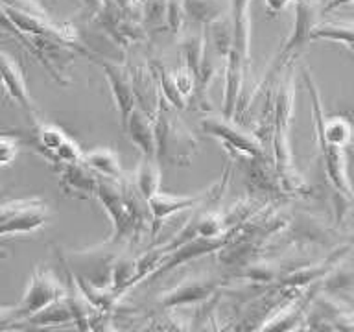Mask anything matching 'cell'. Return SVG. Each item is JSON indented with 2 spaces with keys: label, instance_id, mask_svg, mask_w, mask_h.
<instances>
[{
  "label": "cell",
  "instance_id": "1",
  "mask_svg": "<svg viewBox=\"0 0 354 332\" xmlns=\"http://www.w3.org/2000/svg\"><path fill=\"white\" fill-rule=\"evenodd\" d=\"M293 100H295V83H293V72H286V76L281 82V87L277 91L275 104H273V159H275V174L286 192L303 194L306 192V183L293 165L292 146H290V120L293 113Z\"/></svg>",
  "mask_w": 354,
  "mask_h": 332
},
{
  "label": "cell",
  "instance_id": "2",
  "mask_svg": "<svg viewBox=\"0 0 354 332\" xmlns=\"http://www.w3.org/2000/svg\"><path fill=\"white\" fill-rule=\"evenodd\" d=\"M232 44L225 57L223 115L234 116L251 61V0H231Z\"/></svg>",
  "mask_w": 354,
  "mask_h": 332
},
{
  "label": "cell",
  "instance_id": "3",
  "mask_svg": "<svg viewBox=\"0 0 354 332\" xmlns=\"http://www.w3.org/2000/svg\"><path fill=\"white\" fill-rule=\"evenodd\" d=\"M96 199L104 205L113 221V234L109 238L111 246L137 237L138 229L144 223V212H149V209L135 187V183L131 187L126 181V177L120 181L100 177Z\"/></svg>",
  "mask_w": 354,
  "mask_h": 332
},
{
  "label": "cell",
  "instance_id": "4",
  "mask_svg": "<svg viewBox=\"0 0 354 332\" xmlns=\"http://www.w3.org/2000/svg\"><path fill=\"white\" fill-rule=\"evenodd\" d=\"M174 111H177L176 107H171L159 93L153 111L157 159L165 160L168 165L188 166L199 148L198 138Z\"/></svg>",
  "mask_w": 354,
  "mask_h": 332
},
{
  "label": "cell",
  "instance_id": "5",
  "mask_svg": "<svg viewBox=\"0 0 354 332\" xmlns=\"http://www.w3.org/2000/svg\"><path fill=\"white\" fill-rule=\"evenodd\" d=\"M201 129L207 135L214 137L232 157H245V159H264L262 138L254 133L245 131L240 124L232 122L231 116L205 113L201 116Z\"/></svg>",
  "mask_w": 354,
  "mask_h": 332
},
{
  "label": "cell",
  "instance_id": "6",
  "mask_svg": "<svg viewBox=\"0 0 354 332\" xmlns=\"http://www.w3.org/2000/svg\"><path fill=\"white\" fill-rule=\"evenodd\" d=\"M227 177H229V170L223 172L220 181L214 183L212 187H209L201 194H196V196H171V194H165L160 192V190L155 192L148 199L149 214L153 218V234L170 216H176L179 212H185V210L198 209V207H201V205L210 201V199L220 198L223 190H225Z\"/></svg>",
  "mask_w": 354,
  "mask_h": 332
},
{
  "label": "cell",
  "instance_id": "7",
  "mask_svg": "<svg viewBox=\"0 0 354 332\" xmlns=\"http://www.w3.org/2000/svg\"><path fill=\"white\" fill-rule=\"evenodd\" d=\"M66 295V286L54 275V271L48 268H39L33 271L26 293L22 295L21 303L17 304V315L19 321L30 320L32 315L46 308L48 304L59 301Z\"/></svg>",
  "mask_w": 354,
  "mask_h": 332
},
{
  "label": "cell",
  "instance_id": "8",
  "mask_svg": "<svg viewBox=\"0 0 354 332\" xmlns=\"http://www.w3.org/2000/svg\"><path fill=\"white\" fill-rule=\"evenodd\" d=\"M48 221V207L39 199L0 205V237L32 232Z\"/></svg>",
  "mask_w": 354,
  "mask_h": 332
},
{
  "label": "cell",
  "instance_id": "9",
  "mask_svg": "<svg viewBox=\"0 0 354 332\" xmlns=\"http://www.w3.org/2000/svg\"><path fill=\"white\" fill-rule=\"evenodd\" d=\"M100 65L104 68L105 80L111 89L113 100H115L118 116H120L122 129L126 127V122L133 109L137 107V87H135V80L127 72L124 65L113 63V61H100Z\"/></svg>",
  "mask_w": 354,
  "mask_h": 332
},
{
  "label": "cell",
  "instance_id": "10",
  "mask_svg": "<svg viewBox=\"0 0 354 332\" xmlns=\"http://www.w3.org/2000/svg\"><path fill=\"white\" fill-rule=\"evenodd\" d=\"M0 83L4 87L6 96L21 107L30 120L37 122V113H35V105L30 96L26 85V76L19 61L13 55L0 52Z\"/></svg>",
  "mask_w": 354,
  "mask_h": 332
},
{
  "label": "cell",
  "instance_id": "11",
  "mask_svg": "<svg viewBox=\"0 0 354 332\" xmlns=\"http://www.w3.org/2000/svg\"><path fill=\"white\" fill-rule=\"evenodd\" d=\"M293 6H295V22L290 39L281 50V61L299 54V50L312 41V32L319 24V17L323 15V10L315 0H297L293 2Z\"/></svg>",
  "mask_w": 354,
  "mask_h": 332
},
{
  "label": "cell",
  "instance_id": "12",
  "mask_svg": "<svg viewBox=\"0 0 354 332\" xmlns=\"http://www.w3.org/2000/svg\"><path fill=\"white\" fill-rule=\"evenodd\" d=\"M220 281L214 277L207 275H190L185 281L179 282L171 292H166L160 295V304L165 308H174V306H181V304H192L199 303L209 299L214 290L218 288Z\"/></svg>",
  "mask_w": 354,
  "mask_h": 332
},
{
  "label": "cell",
  "instance_id": "13",
  "mask_svg": "<svg viewBox=\"0 0 354 332\" xmlns=\"http://www.w3.org/2000/svg\"><path fill=\"white\" fill-rule=\"evenodd\" d=\"M59 170V185L63 192L80 198H96L100 176L85 160L61 165Z\"/></svg>",
  "mask_w": 354,
  "mask_h": 332
},
{
  "label": "cell",
  "instance_id": "14",
  "mask_svg": "<svg viewBox=\"0 0 354 332\" xmlns=\"http://www.w3.org/2000/svg\"><path fill=\"white\" fill-rule=\"evenodd\" d=\"M124 131L142 155L157 157V135H155V115L146 107H135L126 122Z\"/></svg>",
  "mask_w": 354,
  "mask_h": 332
},
{
  "label": "cell",
  "instance_id": "15",
  "mask_svg": "<svg viewBox=\"0 0 354 332\" xmlns=\"http://www.w3.org/2000/svg\"><path fill=\"white\" fill-rule=\"evenodd\" d=\"M231 10V0H185V13L192 22L209 26Z\"/></svg>",
  "mask_w": 354,
  "mask_h": 332
},
{
  "label": "cell",
  "instance_id": "16",
  "mask_svg": "<svg viewBox=\"0 0 354 332\" xmlns=\"http://www.w3.org/2000/svg\"><path fill=\"white\" fill-rule=\"evenodd\" d=\"M83 160L87 163L91 168H93L100 177H105V179H116L120 181L124 179V170L120 166V159L116 151L109 148H98V149H91L85 154Z\"/></svg>",
  "mask_w": 354,
  "mask_h": 332
},
{
  "label": "cell",
  "instance_id": "17",
  "mask_svg": "<svg viewBox=\"0 0 354 332\" xmlns=\"http://www.w3.org/2000/svg\"><path fill=\"white\" fill-rule=\"evenodd\" d=\"M135 187H137V190L140 192L146 203H148V199L155 192H159L160 170L157 157H146V155H142V159L138 163L137 176H135Z\"/></svg>",
  "mask_w": 354,
  "mask_h": 332
},
{
  "label": "cell",
  "instance_id": "18",
  "mask_svg": "<svg viewBox=\"0 0 354 332\" xmlns=\"http://www.w3.org/2000/svg\"><path fill=\"white\" fill-rule=\"evenodd\" d=\"M315 39H326L334 43L345 44L351 52H354V19L348 21L319 22L312 32V41Z\"/></svg>",
  "mask_w": 354,
  "mask_h": 332
},
{
  "label": "cell",
  "instance_id": "19",
  "mask_svg": "<svg viewBox=\"0 0 354 332\" xmlns=\"http://www.w3.org/2000/svg\"><path fill=\"white\" fill-rule=\"evenodd\" d=\"M66 138L68 137L65 135V131H61L57 126H52V124H39L37 126V142L43 149V154H46V157L50 159Z\"/></svg>",
  "mask_w": 354,
  "mask_h": 332
},
{
  "label": "cell",
  "instance_id": "20",
  "mask_svg": "<svg viewBox=\"0 0 354 332\" xmlns=\"http://www.w3.org/2000/svg\"><path fill=\"white\" fill-rule=\"evenodd\" d=\"M85 154H83L82 149L77 148V144L71 138H66L65 142L61 144L57 151L52 155V163L57 166L61 165H71V163H77V160H83Z\"/></svg>",
  "mask_w": 354,
  "mask_h": 332
},
{
  "label": "cell",
  "instance_id": "21",
  "mask_svg": "<svg viewBox=\"0 0 354 332\" xmlns=\"http://www.w3.org/2000/svg\"><path fill=\"white\" fill-rule=\"evenodd\" d=\"M19 154V140L15 137L0 135V168L8 166Z\"/></svg>",
  "mask_w": 354,
  "mask_h": 332
},
{
  "label": "cell",
  "instance_id": "22",
  "mask_svg": "<svg viewBox=\"0 0 354 332\" xmlns=\"http://www.w3.org/2000/svg\"><path fill=\"white\" fill-rule=\"evenodd\" d=\"M0 30H4V32L11 33V35H15V37L19 39L22 44H26V37H24V33H22L21 30H19V28L13 24L10 13H8V10H6V4L2 2V0H0Z\"/></svg>",
  "mask_w": 354,
  "mask_h": 332
},
{
  "label": "cell",
  "instance_id": "23",
  "mask_svg": "<svg viewBox=\"0 0 354 332\" xmlns=\"http://www.w3.org/2000/svg\"><path fill=\"white\" fill-rule=\"evenodd\" d=\"M2 2L10 8H17V10L30 11V13H37V15H48L37 0H2Z\"/></svg>",
  "mask_w": 354,
  "mask_h": 332
},
{
  "label": "cell",
  "instance_id": "24",
  "mask_svg": "<svg viewBox=\"0 0 354 332\" xmlns=\"http://www.w3.org/2000/svg\"><path fill=\"white\" fill-rule=\"evenodd\" d=\"M348 4H354V0H325V4H323V13H330V11Z\"/></svg>",
  "mask_w": 354,
  "mask_h": 332
},
{
  "label": "cell",
  "instance_id": "25",
  "mask_svg": "<svg viewBox=\"0 0 354 332\" xmlns=\"http://www.w3.org/2000/svg\"><path fill=\"white\" fill-rule=\"evenodd\" d=\"M264 4L270 11H273V13H279V11L284 10V8H286L290 2H288V0H264Z\"/></svg>",
  "mask_w": 354,
  "mask_h": 332
},
{
  "label": "cell",
  "instance_id": "26",
  "mask_svg": "<svg viewBox=\"0 0 354 332\" xmlns=\"http://www.w3.org/2000/svg\"><path fill=\"white\" fill-rule=\"evenodd\" d=\"M85 2H88V4H93V6H96V0H85Z\"/></svg>",
  "mask_w": 354,
  "mask_h": 332
},
{
  "label": "cell",
  "instance_id": "27",
  "mask_svg": "<svg viewBox=\"0 0 354 332\" xmlns=\"http://www.w3.org/2000/svg\"><path fill=\"white\" fill-rule=\"evenodd\" d=\"M348 243H351V246H353V243H354V237L351 238V242H348Z\"/></svg>",
  "mask_w": 354,
  "mask_h": 332
},
{
  "label": "cell",
  "instance_id": "28",
  "mask_svg": "<svg viewBox=\"0 0 354 332\" xmlns=\"http://www.w3.org/2000/svg\"><path fill=\"white\" fill-rule=\"evenodd\" d=\"M288 2H292V4H293V2H297V0H288Z\"/></svg>",
  "mask_w": 354,
  "mask_h": 332
},
{
  "label": "cell",
  "instance_id": "29",
  "mask_svg": "<svg viewBox=\"0 0 354 332\" xmlns=\"http://www.w3.org/2000/svg\"><path fill=\"white\" fill-rule=\"evenodd\" d=\"M140 2H142V4H144V2H146V0H140Z\"/></svg>",
  "mask_w": 354,
  "mask_h": 332
}]
</instances>
